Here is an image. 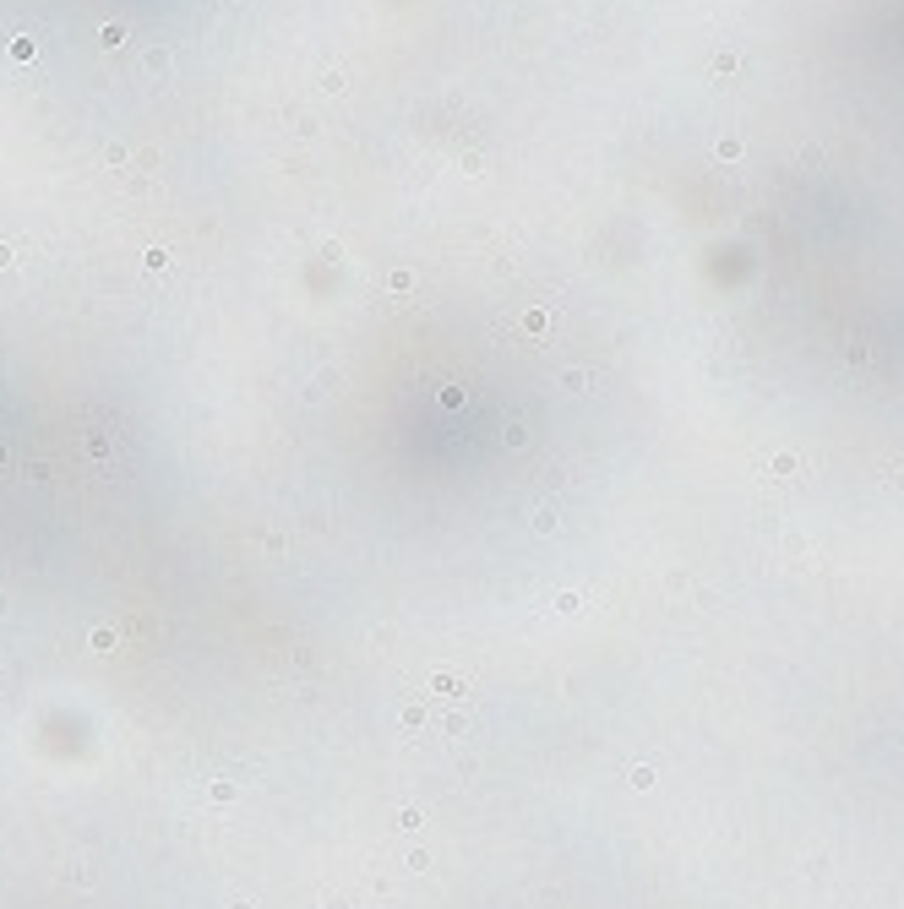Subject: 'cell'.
<instances>
[{
	"mask_svg": "<svg viewBox=\"0 0 904 909\" xmlns=\"http://www.w3.org/2000/svg\"><path fill=\"white\" fill-rule=\"evenodd\" d=\"M5 457H11V452H5V447H0V468H5Z\"/></svg>",
	"mask_w": 904,
	"mask_h": 909,
	"instance_id": "cell-2",
	"label": "cell"
},
{
	"mask_svg": "<svg viewBox=\"0 0 904 909\" xmlns=\"http://www.w3.org/2000/svg\"><path fill=\"white\" fill-rule=\"evenodd\" d=\"M0 267H11V245H0Z\"/></svg>",
	"mask_w": 904,
	"mask_h": 909,
	"instance_id": "cell-1",
	"label": "cell"
}]
</instances>
